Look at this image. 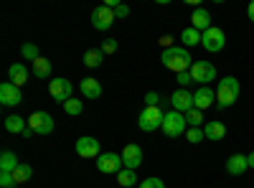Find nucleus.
Returning a JSON list of instances; mask_svg holds the SVG:
<instances>
[{
  "mask_svg": "<svg viewBox=\"0 0 254 188\" xmlns=\"http://www.w3.org/2000/svg\"><path fill=\"white\" fill-rule=\"evenodd\" d=\"M216 104V92L211 89V87H198L196 92H193V107L196 110H208V107H214Z\"/></svg>",
  "mask_w": 254,
  "mask_h": 188,
  "instance_id": "obj_14",
  "label": "nucleus"
},
{
  "mask_svg": "<svg viewBox=\"0 0 254 188\" xmlns=\"http://www.w3.org/2000/svg\"><path fill=\"white\" fill-rule=\"evenodd\" d=\"M79 89H81V94L87 97V99H99L102 97V84H99L97 79H92V76L81 79L79 81Z\"/></svg>",
  "mask_w": 254,
  "mask_h": 188,
  "instance_id": "obj_18",
  "label": "nucleus"
},
{
  "mask_svg": "<svg viewBox=\"0 0 254 188\" xmlns=\"http://www.w3.org/2000/svg\"><path fill=\"white\" fill-rule=\"evenodd\" d=\"M163 120H165V112L160 107H147L145 104L137 115V127L142 132H155L158 127H163Z\"/></svg>",
  "mask_w": 254,
  "mask_h": 188,
  "instance_id": "obj_3",
  "label": "nucleus"
},
{
  "mask_svg": "<svg viewBox=\"0 0 254 188\" xmlns=\"http://www.w3.org/2000/svg\"><path fill=\"white\" fill-rule=\"evenodd\" d=\"M181 41H183V49L198 46V44H201V33H198L196 28H183V31H181Z\"/></svg>",
  "mask_w": 254,
  "mask_h": 188,
  "instance_id": "obj_24",
  "label": "nucleus"
},
{
  "mask_svg": "<svg viewBox=\"0 0 254 188\" xmlns=\"http://www.w3.org/2000/svg\"><path fill=\"white\" fill-rule=\"evenodd\" d=\"M31 71H33V76L36 79H51V61L49 59H36L33 64H31Z\"/></svg>",
  "mask_w": 254,
  "mask_h": 188,
  "instance_id": "obj_20",
  "label": "nucleus"
},
{
  "mask_svg": "<svg viewBox=\"0 0 254 188\" xmlns=\"http://www.w3.org/2000/svg\"><path fill=\"white\" fill-rule=\"evenodd\" d=\"M201 46L211 54H219L224 46H226V36L219 26H211L206 33H201Z\"/></svg>",
  "mask_w": 254,
  "mask_h": 188,
  "instance_id": "obj_5",
  "label": "nucleus"
},
{
  "mask_svg": "<svg viewBox=\"0 0 254 188\" xmlns=\"http://www.w3.org/2000/svg\"><path fill=\"white\" fill-rule=\"evenodd\" d=\"M186 120H188V127H201L203 125V112L193 107L190 112H186Z\"/></svg>",
  "mask_w": 254,
  "mask_h": 188,
  "instance_id": "obj_30",
  "label": "nucleus"
},
{
  "mask_svg": "<svg viewBox=\"0 0 254 188\" xmlns=\"http://www.w3.org/2000/svg\"><path fill=\"white\" fill-rule=\"evenodd\" d=\"M0 186H3V188H13V186H15L13 173H0Z\"/></svg>",
  "mask_w": 254,
  "mask_h": 188,
  "instance_id": "obj_36",
  "label": "nucleus"
},
{
  "mask_svg": "<svg viewBox=\"0 0 254 188\" xmlns=\"http://www.w3.org/2000/svg\"><path fill=\"white\" fill-rule=\"evenodd\" d=\"M178 76V84H181V89H186L188 84H193V79H190V71H183V74H176Z\"/></svg>",
  "mask_w": 254,
  "mask_h": 188,
  "instance_id": "obj_35",
  "label": "nucleus"
},
{
  "mask_svg": "<svg viewBox=\"0 0 254 188\" xmlns=\"http://www.w3.org/2000/svg\"><path fill=\"white\" fill-rule=\"evenodd\" d=\"M247 171H249V160H247V155L234 153V155L226 160V173H229V176H242V173H247Z\"/></svg>",
  "mask_w": 254,
  "mask_h": 188,
  "instance_id": "obj_16",
  "label": "nucleus"
},
{
  "mask_svg": "<svg viewBox=\"0 0 254 188\" xmlns=\"http://www.w3.org/2000/svg\"><path fill=\"white\" fill-rule=\"evenodd\" d=\"M115 15H117V18H127V15H130V8L120 3V5H117V10H115Z\"/></svg>",
  "mask_w": 254,
  "mask_h": 188,
  "instance_id": "obj_37",
  "label": "nucleus"
},
{
  "mask_svg": "<svg viewBox=\"0 0 254 188\" xmlns=\"http://www.w3.org/2000/svg\"><path fill=\"white\" fill-rule=\"evenodd\" d=\"M160 61L165 64V69H171V71H176V74L190 71V66H193V59H190L188 49H183V46L165 49V51L160 54Z\"/></svg>",
  "mask_w": 254,
  "mask_h": 188,
  "instance_id": "obj_1",
  "label": "nucleus"
},
{
  "mask_svg": "<svg viewBox=\"0 0 254 188\" xmlns=\"http://www.w3.org/2000/svg\"><path fill=\"white\" fill-rule=\"evenodd\" d=\"M137 188H165V183L160 178H145V181H140Z\"/></svg>",
  "mask_w": 254,
  "mask_h": 188,
  "instance_id": "obj_33",
  "label": "nucleus"
},
{
  "mask_svg": "<svg viewBox=\"0 0 254 188\" xmlns=\"http://www.w3.org/2000/svg\"><path fill=\"white\" fill-rule=\"evenodd\" d=\"M122 168H125L122 155H117V153H102L97 158V171L99 173H120Z\"/></svg>",
  "mask_w": 254,
  "mask_h": 188,
  "instance_id": "obj_10",
  "label": "nucleus"
},
{
  "mask_svg": "<svg viewBox=\"0 0 254 188\" xmlns=\"http://www.w3.org/2000/svg\"><path fill=\"white\" fill-rule=\"evenodd\" d=\"M20 54H23V59H26V61H31V64H33L36 59H41V54H38V46H36V44H23V46H20Z\"/></svg>",
  "mask_w": 254,
  "mask_h": 188,
  "instance_id": "obj_29",
  "label": "nucleus"
},
{
  "mask_svg": "<svg viewBox=\"0 0 254 188\" xmlns=\"http://www.w3.org/2000/svg\"><path fill=\"white\" fill-rule=\"evenodd\" d=\"M64 112H66V115H71V117H79L81 112H84V104L79 102V99H66V102H64Z\"/></svg>",
  "mask_w": 254,
  "mask_h": 188,
  "instance_id": "obj_28",
  "label": "nucleus"
},
{
  "mask_svg": "<svg viewBox=\"0 0 254 188\" xmlns=\"http://www.w3.org/2000/svg\"><path fill=\"white\" fill-rule=\"evenodd\" d=\"M23 102V94H20V87H15L13 81H3L0 84V104L5 107H15V104Z\"/></svg>",
  "mask_w": 254,
  "mask_h": 188,
  "instance_id": "obj_11",
  "label": "nucleus"
},
{
  "mask_svg": "<svg viewBox=\"0 0 254 188\" xmlns=\"http://www.w3.org/2000/svg\"><path fill=\"white\" fill-rule=\"evenodd\" d=\"M102 59H104L102 49H89L87 54H84V64H87L89 69H97V66H102Z\"/></svg>",
  "mask_w": 254,
  "mask_h": 188,
  "instance_id": "obj_25",
  "label": "nucleus"
},
{
  "mask_svg": "<svg viewBox=\"0 0 254 188\" xmlns=\"http://www.w3.org/2000/svg\"><path fill=\"white\" fill-rule=\"evenodd\" d=\"M171 104H173V110H176V112L186 115V112L193 110V94H190L188 89H176L173 97H171Z\"/></svg>",
  "mask_w": 254,
  "mask_h": 188,
  "instance_id": "obj_15",
  "label": "nucleus"
},
{
  "mask_svg": "<svg viewBox=\"0 0 254 188\" xmlns=\"http://www.w3.org/2000/svg\"><path fill=\"white\" fill-rule=\"evenodd\" d=\"M102 51H104V54H115V51H117V38H104Z\"/></svg>",
  "mask_w": 254,
  "mask_h": 188,
  "instance_id": "obj_34",
  "label": "nucleus"
},
{
  "mask_svg": "<svg viewBox=\"0 0 254 188\" xmlns=\"http://www.w3.org/2000/svg\"><path fill=\"white\" fill-rule=\"evenodd\" d=\"M122 165L125 168H130V171H137L140 165H142V150H140V145H125V150H122Z\"/></svg>",
  "mask_w": 254,
  "mask_h": 188,
  "instance_id": "obj_13",
  "label": "nucleus"
},
{
  "mask_svg": "<svg viewBox=\"0 0 254 188\" xmlns=\"http://www.w3.org/2000/svg\"><path fill=\"white\" fill-rule=\"evenodd\" d=\"M26 127H28V122H26L23 117H18V115H10V117L5 120V130L13 132V135H23Z\"/></svg>",
  "mask_w": 254,
  "mask_h": 188,
  "instance_id": "obj_23",
  "label": "nucleus"
},
{
  "mask_svg": "<svg viewBox=\"0 0 254 188\" xmlns=\"http://www.w3.org/2000/svg\"><path fill=\"white\" fill-rule=\"evenodd\" d=\"M33 135H36V132H33L31 127H26V130H23V137H26V140H28V137H33Z\"/></svg>",
  "mask_w": 254,
  "mask_h": 188,
  "instance_id": "obj_40",
  "label": "nucleus"
},
{
  "mask_svg": "<svg viewBox=\"0 0 254 188\" xmlns=\"http://www.w3.org/2000/svg\"><path fill=\"white\" fill-rule=\"evenodd\" d=\"M117 183H120L122 188H130V186H135V183H137L135 171H130V168H122V171L117 173Z\"/></svg>",
  "mask_w": 254,
  "mask_h": 188,
  "instance_id": "obj_27",
  "label": "nucleus"
},
{
  "mask_svg": "<svg viewBox=\"0 0 254 188\" xmlns=\"http://www.w3.org/2000/svg\"><path fill=\"white\" fill-rule=\"evenodd\" d=\"M160 130H163L165 137H181V135L188 132V120H186V115L171 110V112H165V120H163Z\"/></svg>",
  "mask_w": 254,
  "mask_h": 188,
  "instance_id": "obj_4",
  "label": "nucleus"
},
{
  "mask_svg": "<svg viewBox=\"0 0 254 188\" xmlns=\"http://www.w3.org/2000/svg\"><path fill=\"white\" fill-rule=\"evenodd\" d=\"M190 28H196L198 33H206V31L211 28V15H208V10L196 8L193 15H190Z\"/></svg>",
  "mask_w": 254,
  "mask_h": 188,
  "instance_id": "obj_17",
  "label": "nucleus"
},
{
  "mask_svg": "<svg viewBox=\"0 0 254 188\" xmlns=\"http://www.w3.org/2000/svg\"><path fill=\"white\" fill-rule=\"evenodd\" d=\"M115 20H117V15H115V10L107 8V5H97V8L92 10V26H94L97 31H110Z\"/></svg>",
  "mask_w": 254,
  "mask_h": 188,
  "instance_id": "obj_8",
  "label": "nucleus"
},
{
  "mask_svg": "<svg viewBox=\"0 0 254 188\" xmlns=\"http://www.w3.org/2000/svg\"><path fill=\"white\" fill-rule=\"evenodd\" d=\"M8 76H10V81L15 87H23L26 84V79H28V69L20 64V61H15V64L8 69Z\"/></svg>",
  "mask_w": 254,
  "mask_h": 188,
  "instance_id": "obj_21",
  "label": "nucleus"
},
{
  "mask_svg": "<svg viewBox=\"0 0 254 188\" xmlns=\"http://www.w3.org/2000/svg\"><path fill=\"white\" fill-rule=\"evenodd\" d=\"M203 137H206L203 127H188V132H186V140H188V142H196V145H198Z\"/></svg>",
  "mask_w": 254,
  "mask_h": 188,
  "instance_id": "obj_31",
  "label": "nucleus"
},
{
  "mask_svg": "<svg viewBox=\"0 0 254 188\" xmlns=\"http://www.w3.org/2000/svg\"><path fill=\"white\" fill-rule=\"evenodd\" d=\"M247 160H249V168H254V153H249V155H247Z\"/></svg>",
  "mask_w": 254,
  "mask_h": 188,
  "instance_id": "obj_41",
  "label": "nucleus"
},
{
  "mask_svg": "<svg viewBox=\"0 0 254 188\" xmlns=\"http://www.w3.org/2000/svg\"><path fill=\"white\" fill-rule=\"evenodd\" d=\"M247 15H249V20L254 23V0H252V3H249V8H247Z\"/></svg>",
  "mask_w": 254,
  "mask_h": 188,
  "instance_id": "obj_39",
  "label": "nucleus"
},
{
  "mask_svg": "<svg viewBox=\"0 0 254 188\" xmlns=\"http://www.w3.org/2000/svg\"><path fill=\"white\" fill-rule=\"evenodd\" d=\"M190 79L201 81V87H208V81L216 79V66L208 64V61H193V66H190Z\"/></svg>",
  "mask_w": 254,
  "mask_h": 188,
  "instance_id": "obj_6",
  "label": "nucleus"
},
{
  "mask_svg": "<svg viewBox=\"0 0 254 188\" xmlns=\"http://www.w3.org/2000/svg\"><path fill=\"white\" fill-rule=\"evenodd\" d=\"M76 155L79 158H99V140L97 137H89V135H84L76 140Z\"/></svg>",
  "mask_w": 254,
  "mask_h": 188,
  "instance_id": "obj_12",
  "label": "nucleus"
},
{
  "mask_svg": "<svg viewBox=\"0 0 254 188\" xmlns=\"http://www.w3.org/2000/svg\"><path fill=\"white\" fill-rule=\"evenodd\" d=\"M71 92H74V87H71V81L69 79H64V76H56V79H51L49 81V94L56 99V102H66V99H71Z\"/></svg>",
  "mask_w": 254,
  "mask_h": 188,
  "instance_id": "obj_9",
  "label": "nucleus"
},
{
  "mask_svg": "<svg viewBox=\"0 0 254 188\" xmlns=\"http://www.w3.org/2000/svg\"><path fill=\"white\" fill-rule=\"evenodd\" d=\"M28 127L36 132V135H51L54 127H56V122L49 112H33L31 120H28Z\"/></svg>",
  "mask_w": 254,
  "mask_h": 188,
  "instance_id": "obj_7",
  "label": "nucleus"
},
{
  "mask_svg": "<svg viewBox=\"0 0 254 188\" xmlns=\"http://www.w3.org/2000/svg\"><path fill=\"white\" fill-rule=\"evenodd\" d=\"M18 165L20 163H18V155L13 150H3V153H0V173H13Z\"/></svg>",
  "mask_w": 254,
  "mask_h": 188,
  "instance_id": "obj_22",
  "label": "nucleus"
},
{
  "mask_svg": "<svg viewBox=\"0 0 254 188\" xmlns=\"http://www.w3.org/2000/svg\"><path fill=\"white\" fill-rule=\"evenodd\" d=\"M203 132H206V137L208 140H214V142H219V140H224L226 137V125L224 122H206L203 125Z\"/></svg>",
  "mask_w": 254,
  "mask_h": 188,
  "instance_id": "obj_19",
  "label": "nucleus"
},
{
  "mask_svg": "<svg viewBox=\"0 0 254 188\" xmlns=\"http://www.w3.org/2000/svg\"><path fill=\"white\" fill-rule=\"evenodd\" d=\"M239 79L237 76H224L221 81H219V92H216V104L221 110H226V107H231L237 99H239Z\"/></svg>",
  "mask_w": 254,
  "mask_h": 188,
  "instance_id": "obj_2",
  "label": "nucleus"
},
{
  "mask_svg": "<svg viewBox=\"0 0 254 188\" xmlns=\"http://www.w3.org/2000/svg\"><path fill=\"white\" fill-rule=\"evenodd\" d=\"M160 46H163V51L171 49V46H173V38H171V36H163V38H160Z\"/></svg>",
  "mask_w": 254,
  "mask_h": 188,
  "instance_id": "obj_38",
  "label": "nucleus"
},
{
  "mask_svg": "<svg viewBox=\"0 0 254 188\" xmlns=\"http://www.w3.org/2000/svg\"><path fill=\"white\" fill-rule=\"evenodd\" d=\"M145 104H147V107H160V104H163V97L155 94V92H147V94H145Z\"/></svg>",
  "mask_w": 254,
  "mask_h": 188,
  "instance_id": "obj_32",
  "label": "nucleus"
},
{
  "mask_svg": "<svg viewBox=\"0 0 254 188\" xmlns=\"http://www.w3.org/2000/svg\"><path fill=\"white\" fill-rule=\"evenodd\" d=\"M31 176H33V168H31V165H26V163H20L18 168L13 171V181H15V186H18V183H26Z\"/></svg>",
  "mask_w": 254,
  "mask_h": 188,
  "instance_id": "obj_26",
  "label": "nucleus"
}]
</instances>
